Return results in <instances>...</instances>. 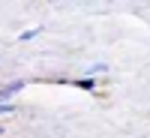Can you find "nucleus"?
<instances>
[{"label":"nucleus","mask_w":150,"mask_h":138,"mask_svg":"<svg viewBox=\"0 0 150 138\" xmlns=\"http://www.w3.org/2000/svg\"><path fill=\"white\" fill-rule=\"evenodd\" d=\"M21 87H24L21 81H15V84H9V87H3V90H0V99H6V96H12V93H18Z\"/></svg>","instance_id":"nucleus-1"},{"label":"nucleus","mask_w":150,"mask_h":138,"mask_svg":"<svg viewBox=\"0 0 150 138\" xmlns=\"http://www.w3.org/2000/svg\"><path fill=\"white\" fill-rule=\"evenodd\" d=\"M75 87H81V90H93L96 81H93V78H78V81H75Z\"/></svg>","instance_id":"nucleus-2"},{"label":"nucleus","mask_w":150,"mask_h":138,"mask_svg":"<svg viewBox=\"0 0 150 138\" xmlns=\"http://www.w3.org/2000/svg\"><path fill=\"white\" fill-rule=\"evenodd\" d=\"M36 33H39V30H24V33H21V39H24V42H27V39H33V36H36Z\"/></svg>","instance_id":"nucleus-3"},{"label":"nucleus","mask_w":150,"mask_h":138,"mask_svg":"<svg viewBox=\"0 0 150 138\" xmlns=\"http://www.w3.org/2000/svg\"><path fill=\"white\" fill-rule=\"evenodd\" d=\"M0 114H12V105H0Z\"/></svg>","instance_id":"nucleus-4"},{"label":"nucleus","mask_w":150,"mask_h":138,"mask_svg":"<svg viewBox=\"0 0 150 138\" xmlns=\"http://www.w3.org/2000/svg\"><path fill=\"white\" fill-rule=\"evenodd\" d=\"M0 132H3V129H0Z\"/></svg>","instance_id":"nucleus-5"}]
</instances>
